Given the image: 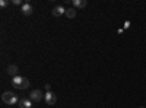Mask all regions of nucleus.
<instances>
[{"label": "nucleus", "mask_w": 146, "mask_h": 108, "mask_svg": "<svg viewBox=\"0 0 146 108\" xmlns=\"http://www.w3.org/2000/svg\"><path fill=\"white\" fill-rule=\"evenodd\" d=\"M44 95H45V93H42L41 89H34V91L29 93V99L34 101V102H40V101L44 98Z\"/></svg>", "instance_id": "3"}, {"label": "nucleus", "mask_w": 146, "mask_h": 108, "mask_svg": "<svg viewBox=\"0 0 146 108\" xmlns=\"http://www.w3.org/2000/svg\"><path fill=\"white\" fill-rule=\"evenodd\" d=\"M66 16H67L69 19H73V18L76 16V10L73 9V7H69V9L66 10Z\"/></svg>", "instance_id": "10"}, {"label": "nucleus", "mask_w": 146, "mask_h": 108, "mask_svg": "<svg viewBox=\"0 0 146 108\" xmlns=\"http://www.w3.org/2000/svg\"><path fill=\"white\" fill-rule=\"evenodd\" d=\"M45 89H47V92H50V89H51V85H50V83H47V85H45Z\"/></svg>", "instance_id": "14"}, {"label": "nucleus", "mask_w": 146, "mask_h": 108, "mask_svg": "<svg viewBox=\"0 0 146 108\" xmlns=\"http://www.w3.org/2000/svg\"><path fill=\"white\" fill-rule=\"evenodd\" d=\"M73 6L75 7H79V9H83V7H86V2L85 0H73Z\"/></svg>", "instance_id": "9"}, {"label": "nucleus", "mask_w": 146, "mask_h": 108, "mask_svg": "<svg viewBox=\"0 0 146 108\" xmlns=\"http://www.w3.org/2000/svg\"><path fill=\"white\" fill-rule=\"evenodd\" d=\"M127 28H130V21H126L124 22V29H127Z\"/></svg>", "instance_id": "13"}, {"label": "nucleus", "mask_w": 146, "mask_h": 108, "mask_svg": "<svg viewBox=\"0 0 146 108\" xmlns=\"http://www.w3.org/2000/svg\"><path fill=\"white\" fill-rule=\"evenodd\" d=\"M21 12L23 15H32V12H34V7H32V5L31 3H23L22 6H21Z\"/></svg>", "instance_id": "5"}, {"label": "nucleus", "mask_w": 146, "mask_h": 108, "mask_svg": "<svg viewBox=\"0 0 146 108\" xmlns=\"http://www.w3.org/2000/svg\"><path fill=\"white\" fill-rule=\"evenodd\" d=\"M6 73L10 75V76H13V78L18 76V66H16V64H10V66H7Z\"/></svg>", "instance_id": "8"}, {"label": "nucleus", "mask_w": 146, "mask_h": 108, "mask_svg": "<svg viewBox=\"0 0 146 108\" xmlns=\"http://www.w3.org/2000/svg\"><path fill=\"white\" fill-rule=\"evenodd\" d=\"M12 3L16 5V6H19V5L22 6V5H23V3H22V0H12Z\"/></svg>", "instance_id": "12"}, {"label": "nucleus", "mask_w": 146, "mask_h": 108, "mask_svg": "<svg viewBox=\"0 0 146 108\" xmlns=\"http://www.w3.org/2000/svg\"><path fill=\"white\" fill-rule=\"evenodd\" d=\"M19 107H21V108H32V101H31L29 98H21Z\"/></svg>", "instance_id": "7"}, {"label": "nucleus", "mask_w": 146, "mask_h": 108, "mask_svg": "<svg viewBox=\"0 0 146 108\" xmlns=\"http://www.w3.org/2000/svg\"><path fill=\"white\" fill-rule=\"evenodd\" d=\"M7 5H9V0H0V7H2V9L6 7Z\"/></svg>", "instance_id": "11"}, {"label": "nucleus", "mask_w": 146, "mask_h": 108, "mask_svg": "<svg viewBox=\"0 0 146 108\" xmlns=\"http://www.w3.org/2000/svg\"><path fill=\"white\" fill-rule=\"evenodd\" d=\"M140 108H145V107H140Z\"/></svg>", "instance_id": "15"}, {"label": "nucleus", "mask_w": 146, "mask_h": 108, "mask_svg": "<svg viewBox=\"0 0 146 108\" xmlns=\"http://www.w3.org/2000/svg\"><path fill=\"white\" fill-rule=\"evenodd\" d=\"M2 99H3V102L5 104H7V105H16V104H19V98H18V95L16 93H13V92H3V95H2Z\"/></svg>", "instance_id": "2"}, {"label": "nucleus", "mask_w": 146, "mask_h": 108, "mask_svg": "<svg viewBox=\"0 0 146 108\" xmlns=\"http://www.w3.org/2000/svg\"><path fill=\"white\" fill-rule=\"evenodd\" d=\"M53 16H56V18H58V16H62V15H66V9L63 7V6H56L54 9H53Z\"/></svg>", "instance_id": "6"}, {"label": "nucleus", "mask_w": 146, "mask_h": 108, "mask_svg": "<svg viewBox=\"0 0 146 108\" xmlns=\"http://www.w3.org/2000/svg\"><path fill=\"white\" fill-rule=\"evenodd\" d=\"M12 85L16 89H27V88H29V80L27 78H22V76L18 75L12 79Z\"/></svg>", "instance_id": "1"}, {"label": "nucleus", "mask_w": 146, "mask_h": 108, "mask_svg": "<svg viewBox=\"0 0 146 108\" xmlns=\"http://www.w3.org/2000/svg\"><path fill=\"white\" fill-rule=\"evenodd\" d=\"M44 101L47 102V105H54L56 104V101H57V97H56V93L54 92H45V95H44Z\"/></svg>", "instance_id": "4"}]
</instances>
